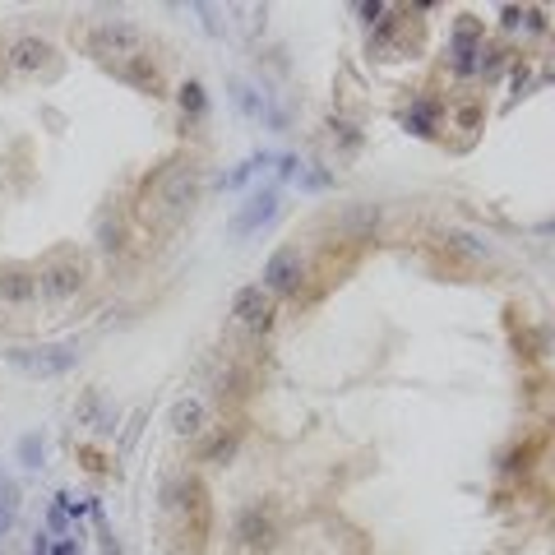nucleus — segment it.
<instances>
[{"instance_id": "1a4fd4ad", "label": "nucleus", "mask_w": 555, "mask_h": 555, "mask_svg": "<svg viewBox=\"0 0 555 555\" xmlns=\"http://www.w3.org/2000/svg\"><path fill=\"white\" fill-rule=\"evenodd\" d=\"M172 430H176L181 440L199 436V430H204V403H199V398H181V403L172 407Z\"/></svg>"}, {"instance_id": "dca6fc26", "label": "nucleus", "mask_w": 555, "mask_h": 555, "mask_svg": "<svg viewBox=\"0 0 555 555\" xmlns=\"http://www.w3.org/2000/svg\"><path fill=\"white\" fill-rule=\"evenodd\" d=\"M139 426H143V417H135V421L126 426V440H120V449H130V444H135V436H139Z\"/></svg>"}, {"instance_id": "ddd939ff", "label": "nucleus", "mask_w": 555, "mask_h": 555, "mask_svg": "<svg viewBox=\"0 0 555 555\" xmlns=\"http://www.w3.org/2000/svg\"><path fill=\"white\" fill-rule=\"evenodd\" d=\"M181 112H185V116H199V112H204V89L195 84V79L181 89Z\"/></svg>"}, {"instance_id": "f8f14e48", "label": "nucleus", "mask_w": 555, "mask_h": 555, "mask_svg": "<svg viewBox=\"0 0 555 555\" xmlns=\"http://www.w3.org/2000/svg\"><path fill=\"white\" fill-rule=\"evenodd\" d=\"M274 209H278V195L274 190H264V195H255L251 199V209H245L241 218H236V236H245V232H255L259 222H269L274 218Z\"/></svg>"}, {"instance_id": "9d476101", "label": "nucleus", "mask_w": 555, "mask_h": 555, "mask_svg": "<svg viewBox=\"0 0 555 555\" xmlns=\"http://www.w3.org/2000/svg\"><path fill=\"white\" fill-rule=\"evenodd\" d=\"M477 24L472 19H463L459 24V33H454V66L463 70V74H472V56H482V42H477Z\"/></svg>"}, {"instance_id": "2eb2a0df", "label": "nucleus", "mask_w": 555, "mask_h": 555, "mask_svg": "<svg viewBox=\"0 0 555 555\" xmlns=\"http://www.w3.org/2000/svg\"><path fill=\"white\" fill-rule=\"evenodd\" d=\"M24 459H28V467H37V459H42V440H24Z\"/></svg>"}, {"instance_id": "f03ea898", "label": "nucleus", "mask_w": 555, "mask_h": 555, "mask_svg": "<svg viewBox=\"0 0 555 555\" xmlns=\"http://www.w3.org/2000/svg\"><path fill=\"white\" fill-rule=\"evenodd\" d=\"M84 47H89V56L107 60V66H126V60L143 56V33L135 24H126V19H107V24L89 28Z\"/></svg>"}, {"instance_id": "20e7f679", "label": "nucleus", "mask_w": 555, "mask_h": 555, "mask_svg": "<svg viewBox=\"0 0 555 555\" xmlns=\"http://www.w3.org/2000/svg\"><path fill=\"white\" fill-rule=\"evenodd\" d=\"M301 278H305V259H301V251L297 245H282V251L264 264V292L269 297H292V292H301Z\"/></svg>"}, {"instance_id": "39448f33", "label": "nucleus", "mask_w": 555, "mask_h": 555, "mask_svg": "<svg viewBox=\"0 0 555 555\" xmlns=\"http://www.w3.org/2000/svg\"><path fill=\"white\" fill-rule=\"evenodd\" d=\"M47 66H51V42H47V37L24 33V37H14V42L5 47V70L10 74H37Z\"/></svg>"}, {"instance_id": "f257e3e1", "label": "nucleus", "mask_w": 555, "mask_h": 555, "mask_svg": "<svg viewBox=\"0 0 555 555\" xmlns=\"http://www.w3.org/2000/svg\"><path fill=\"white\" fill-rule=\"evenodd\" d=\"M195 190H199L195 167H167L158 181H149V190H143V204H139L143 222H153V227H176V222L195 209Z\"/></svg>"}, {"instance_id": "0eeeda50", "label": "nucleus", "mask_w": 555, "mask_h": 555, "mask_svg": "<svg viewBox=\"0 0 555 555\" xmlns=\"http://www.w3.org/2000/svg\"><path fill=\"white\" fill-rule=\"evenodd\" d=\"M14 361L24 370H33V375H60V370L74 366V352L70 347H19Z\"/></svg>"}, {"instance_id": "6e6552de", "label": "nucleus", "mask_w": 555, "mask_h": 555, "mask_svg": "<svg viewBox=\"0 0 555 555\" xmlns=\"http://www.w3.org/2000/svg\"><path fill=\"white\" fill-rule=\"evenodd\" d=\"M236 532H241V542H245V546H255V551L274 546V537H278L274 519H264V509H259V505L241 513V519H236Z\"/></svg>"}, {"instance_id": "7ed1b4c3", "label": "nucleus", "mask_w": 555, "mask_h": 555, "mask_svg": "<svg viewBox=\"0 0 555 555\" xmlns=\"http://www.w3.org/2000/svg\"><path fill=\"white\" fill-rule=\"evenodd\" d=\"M84 278H89L84 259H51V264H42V274H37V297L42 301H70V297L84 292Z\"/></svg>"}, {"instance_id": "4468645a", "label": "nucleus", "mask_w": 555, "mask_h": 555, "mask_svg": "<svg viewBox=\"0 0 555 555\" xmlns=\"http://www.w3.org/2000/svg\"><path fill=\"white\" fill-rule=\"evenodd\" d=\"M232 449H236V440H232V436H222V440H213V449H209V459L218 463V459H227V454H232Z\"/></svg>"}, {"instance_id": "a211bd4d", "label": "nucleus", "mask_w": 555, "mask_h": 555, "mask_svg": "<svg viewBox=\"0 0 555 555\" xmlns=\"http://www.w3.org/2000/svg\"><path fill=\"white\" fill-rule=\"evenodd\" d=\"M51 555H79V546H74V542H60V546H56Z\"/></svg>"}, {"instance_id": "9b49d317", "label": "nucleus", "mask_w": 555, "mask_h": 555, "mask_svg": "<svg viewBox=\"0 0 555 555\" xmlns=\"http://www.w3.org/2000/svg\"><path fill=\"white\" fill-rule=\"evenodd\" d=\"M0 301H10V305L37 301V278L33 274H0Z\"/></svg>"}, {"instance_id": "f3484780", "label": "nucleus", "mask_w": 555, "mask_h": 555, "mask_svg": "<svg viewBox=\"0 0 555 555\" xmlns=\"http://www.w3.org/2000/svg\"><path fill=\"white\" fill-rule=\"evenodd\" d=\"M477 116H482L477 107H463V112H459V120H463V126H477Z\"/></svg>"}, {"instance_id": "423d86ee", "label": "nucleus", "mask_w": 555, "mask_h": 555, "mask_svg": "<svg viewBox=\"0 0 555 555\" xmlns=\"http://www.w3.org/2000/svg\"><path fill=\"white\" fill-rule=\"evenodd\" d=\"M232 315L241 328H251V334H264V328L274 324V297L264 292V287H241L236 301H232Z\"/></svg>"}]
</instances>
